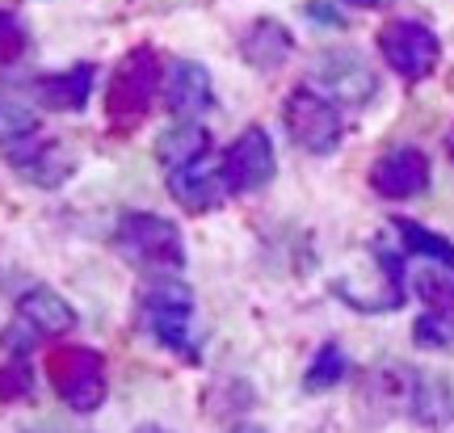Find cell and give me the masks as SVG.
I'll list each match as a JSON object with an SVG mask.
<instances>
[{"label":"cell","mask_w":454,"mask_h":433,"mask_svg":"<svg viewBox=\"0 0 454 433\" xmlns=\"http://www.w3.org/2000/svg\"><path fill=\"white\" fill-rule=\"evenodd\" d=\"M156 84H160V64H156V51L152 47H135L118 64L110 81V97H106V114L118 130L139 127L156 101Z\"/></svg>","instance_id":"obj_1"},{"label":"cell","mask_w":454,"mask_h":433,"mask_svg":"<svg viewBox=\"0 0 454 433\" xmlns=\"http://www.w3.org/2000/svg\"><path fill=\"white\" fill-rule=\"evenodd\" d=\"M47 374L55 396L76 408V413H93L106 400V358L89 345H64L47 358Z\"/></svg>","instance_id":"obj_2"},{"label":"cell","mask_w":454,"mask_h":433,"mask_svg":"<svg viewBox=\"0 0 454 433\" xmlns=\"http://www.w3.org/2000/svg\"><path fill=\"white\" fill-rule=\"evenodd\" d=\"M118 248L144 270H181L185 265V244H181L177 224H168L160 215L130 210L118 224Z\"/></svg>","instance_id":"obj_3"},{"label":"cell","mask_w":454,"mask_h":433,"mask_svg":"<svg viewBox=\"0 0 454 433\" xmlns=\"http://www.w3.org/2000/svg\"><path fill=\"white\" fill-rule=\"evenodd\" d=\"M144 316L152 337L177 350L181 358H194V341H190V316H194V295L181 287L177 278H156L144 287Z\"/></svg>","instance_id":"obj_4"},{"label":"cell","mask_w":454,"mask_h":433,"mask_svg":"<svg viewBox=\"0 0 454 433\" xmlns=\"http://www.w3.org/2000/svg\"><path fill=\"white\" fill-rule=\"evenodd\" d=\"M282 118H286V130H291V139L303 152H316V156H325L333 147L340 144V114L337 106L320 97L311 84L303 89H294L286 97V106H282Z\"/></svg>","instance_id":"obj_5"},{"label":"cell","mask_w":454,"mask_h":433,"mask_svg":"<svg viewBox=\"0 0 454 433\" xmlns=\"http://www.w3.org/2000/svg\"><path fill=\"white\" fill-rule=\"evenodd\" d=\"M379 51L391 64V72L404 76V81H425L442 59L438 34L421 26V21H391V26H383L379 30Z\"/></svg>","instance_id":"obj_6"},{"label":"cell","mask_w":454,"mask_h":433,"mask_svg":"<svg viewBox=\"0 0 454 433\" xmlns=\"http://www.w3.org/2000/svg\"><path fill=\"white\" fill-rule=\"evenodd\" d=\"M311 89L320 97H328L333 106L345 101V106H366L379 89L374 72L362 64L357 51H325L316 67H311Z\"/></svg>","instance_id":"obj_7"},{"label":"cell","mask_w":454,"mask_h":433,"mask_svg":"<svg viewBox=\"0 0 454 433\" xmlns=\"http://www.w3.org/2000/svg\"><path fill=\"white\" fill-rule=\"evenodd\" d=\"M219 173H223L231 193H248V190L270 185V177H274V144H270V135L261 127H248L240 139L223 152Z\"/></svg>","instance_id":"obj_8"},{"label":"cell","mask_w":454,"mask_h":433,"mask_svg":"<svg viewBox=\"0 0 454 433\" xmlns=\"http://www.w3.org/2000/svg\"><path fill=\"white\" fill-rule=\"evenodd\" d=\"M371 185H374V193H383L391 202L425 193L429 190V161H425V152L395 147L387 156H379V164L371 169Z\"/></svg>","instance_id":"obj_9"},{"label":"cell","mask_w":454,"mask_h":433,"mask_svg":"<svg viewBox=\"0 0 454 433\" xmlns=\"http://www.w3.org/2000/svg\"><path fill=\"white\" fill-rule=\"evenodd\" d=\"M337 295L357 311H395L404 303V265L379 248V265H374V287H357V282H333Z\"/></svg>","instance_id":"obj_10"},{"label":"cell","mask_w":454,"mask_h":433,"mask_svg":"<svg viewBox=\"0 0 454 433\" xmlns=\"http://www.w3.org/2000/svg\"><path fill=\"white\" fill-rule=\"evenodd\" d=\"M164 101H168V110L177 118L194 122L198 114H207L215 106L211 72L202 64H194V59H177L168 67V76H164Z\"/></svg>","instance_id":"obj_11"},{"label":"cell","mask_w":454,"mask_h":433,"mask_svg":"<svg viewBox=\"0 0 454 433\" xmlns=\"http://www.w3.org/2000/svg\"><path fill=\"white\" fill-rule=\"evenodd\" d=\"M168 193L177 198L185 210H194V215H202V210H215L227 202V181L223 173H219V164H211L207 156L194 164H185V169H177V173H168Z\"/></svg>","instance_id":"obj_12"},{"label":"cell","mask_w":454,"mask_h":433,"mask_svg":"<svg viewBox=\"0 0 454 433\" xmlns=\"http://www.w3.org/2000/svg\"><path fill=\"white\" fill-rule=\"evenodd\" d=\"M17 320L26 324L34 337H64L76 328V311L51 287H34L17 299Z\"/></svg>","instance_id":"obj_13"},{"label":"cell","mask_w":454,"mask_h":433,"mask_svg":"<svg viewBox=\"0 0 454 433\" xmlns=\"http://www.w3.org/2000/svg\"><path fill=\"white\" fill-rule=\"evenodd\" d=\"M9 156H13L17 173L30 177L34 185H59L76 169V161H72V152L64 144H38V135L26 139V144L9 147Z\"/></svg>","instance_id":"obj_14"},{"label":"cell","mask_w":454,"mask_h":433,"mask_svg":"<svg viewBox=\"0 0 454 433\" xmlns=\"http://www.w3.org/2000/svg\"><path fill=\"white\" fill-rule=\"evenodd\" d=\"M291 47H294L291 30H286L282 21H274V17H261V21H253V26H248V34L240 38L244 59H248L253 67H261V72H274V67L286 64Z\"/></svg>","instance_id":"obj_15"},{"label":"cell","mask_w":454,"mask_h":433,"mask_svg":"<svg viewBox=\"0 0 454 433\" xmlns=\"http://www.w3.org/2000/svg\"><path fill=\"white\" fill-rule=\"evenodd\" d=\"M34 93L43 97L47 110H84V101L93 93V64H76L67 72H55V76H43L34 84Z\"/></svg>","instance_id":"obj_16"},{"label":"cell","mask_w":454,"mask_h":433,"mask_svg":"<svg viewBox=\"0 0 454 433\" xmlns=\"http://www.w3.org/2000/svg\"><path fill=\"white\" fill-rule=\"evenodd\" d=\"M207 152H211V135L198 127V122H177V127L160 130V139H156V161H160L168 173L202 161Z\"/></svg>","instance_id":"obj_17"},{"label":"cell","mask_w":454,"mask_h":433,"mask_svg":"<svg viewBox=\"0 0 454 433\" xmlns=\"http://www.w3.org/2000/svg\"><path fill=\"white\" fill-rule=\"evenodd\" d=\"M391 227H395V236L404 244V253L434 261V265L454 273V244L446 240V236H438V232H429V227H421V224H412V219H395Z\"/></svg>","instance_id":"obj_18"},{"label":"cell","mask_w":454,"mask_h":433,"mask_svg":"<svg viewBox=\"0 0 454 433\" xmlns=\"http://www.w3.org/2000/svg\"><path fill=\"white\" fill-rule=\"evenodd\" d=\"M412 341L421 350H454V307H429L412 328Z\"/></svg>","instance_id":"obj_19"},{"label":"cell","mask_w":454,"mask_h":433,"mask_svg":"<svg viewBox=\"0 0 454 433\" xmlns=\"http://www.w3.org/2000/svg\"><path fill=\"white\" fill-rule=\"evenodd\" d=\"M38 135V118H34L30 106L21 101H0V144L4 147H17Z\"/></svg>","instance_id":"obj_20"},{"label":"cell","mask_w":454,"mask_h":433,"mask_svg":"<svg viewBox=\"0 0 454 433\" xmlns=\"http://www.w3.org/2000/svg\"><path fill=\"white\" fill-rule=\"evenodd\" d=\"M345 366H349V362H345V353H340L337 345H325V350L316 353V362H311L303 387H308V391H320V387L340 383V379H345Z\"/></svg>","instance_id":"obj_21"},{"label":"cell","mask_w":454,"mask_h":433,"mask_svg":"<svg viewBox=\"0 0 454 433\" xmlns=\"http://www.w3.org/2000/svg\"><path fill=\"white\" fill-rule=\"evenodd\" d=\"M454 273L442 270V265H434V270H425L421 278H417V290H421L425 299H429V307H454Z\"/></svg>","instance_id":"obj_22"},{"label":"cell","mask_w":454,"mask_h":433,"mask_svg":"<svg viewBox=\"0 0 454 433\" xmlns=\"http://www.w3.org/2000/svg\"><path fill=\"white\" fill-rule=\"evenodd\" d=\"M30 387H34V374L21 358H13L9 366H0V400H21V396H30Z\"/></svg>","instance_id":"obj_23"},{"label":"cell","mask_w":454,"mask_h":433,"mask_svg":"<svg viewBox=\"0 0 454 433\" xmlns=\"http://www.w3.org/2000/svg\"><path fill=\"white\" fill-rule=\"evenodd\" d=\"M21 51H26V30H21L9 13H0V67H9L13 59H21Z\"/></svg>","instance_id":"obj_24"},{"label":"cell","mask_w":454,"mask_h":433,"mask_svg":"<svg viewBox=\"0 0 454 433\" xmlns=\"http://www.w3.org/2000/svg\"><path fill=\"white\" fill-rule=\"evenodd\" d=\"M337 4H354V9H383L391 0H337Z\"/></svg>","instance_id":"obj_25"},{"label":"cell","mask_w":454,"mask_h":433,"mask_svg":"<svg viewBox=\"0 0 454 433\" xmlns=\"http://www.w3.org/2000/svg\"><path fill=\"white\" fill-rule=\"evenodd\" d=\"M135 433H168V429H160V425H139Z\"/></svg>","instance_id":"obj_26"},{"label":"cell","mask_w":454,"mask_h":433,"mask_svg":"<svg viewBox=\"0 0 454 433\" xmlns=\"http://www.w3.org/2000/svg\"><path fill=\"white\" fill-rule=\"evenodd\" d=\"M231 433H265V429H253V425H240V429H231Z\"/></svg>","instance_id":"obj_27"},{"label":"cell","mask_w":454,"mask_h":433,"mask_svg":"<svg viewBox=\"0 0 454 433\" xmlns=\"http://www.w3.org/2000/svg\"><path fill=\"white\" fill-rule=\"evenodd\" d=\"M450 156H454V130H450Z\"/></svg>","instance_id":"obj_28"}]
</instances>
